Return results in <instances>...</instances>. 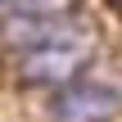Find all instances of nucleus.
<instances>
[{
    "mask_svg": "<svg viewBox=\"0 0 122 122\" xmlns=\"http://www.w3.org/2000/svg\"><path fill=\"white\" fill-rule=\"evenodd\" d=\"M81 68H86V45H81V41L36 45V50H23V59H18V81H27V86H63V81H72Z\"/></svg>",
    "mask_w": 122,
    "mask_h": 122,
    "instance_id": "1",
    "label": "nucleus"
},
{
    "mask_svg": "<svg viewBox=\"0 0 122 122\" xmlns=\"http://www.w3.org/2000/svg\"><path fill=\"white\" fill-rule=\"evenodd\" d=\"M68 41H81V27L68 14H5V45L9 50L68 45Z\"/></svg>",
    "mask_w": 122,
    "mask_h": 122,
    "instance_id": "2",
    "label": "nucleus"
},
{
    "mask_svg": "<svg viewBox=\"0 0 122 122\" xmlns=\"http://www.w3.org/2000/svg\"><path fill=\"white\" fill-rule=\"evenodd\" d=\"M122 109V95L104 81H81V86H68L59 100H54V122H113Z\"/></svg>",
    "mask_w": 122,
    "mask_h": 122,
    "instance_id": "3",
    "label": "nucleus"
},
{
    "mask_svg": "<svg viewBox=\"0 0 122 122\" xmlns=\"http://www.w3.org/2000/svg\"><path fill=\"white\" fill-rule=\"evenodd\" d=\"M72 0H5V14H68Z\"/></svg>",
    "mask_w": 122,
    "mask_h": 122,
    "instance_id": "4",
    "label": "nucleus"
}]
</instances>
